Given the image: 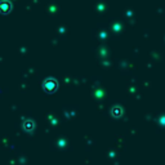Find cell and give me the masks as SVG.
Listing matches in <instances>:
<instances>
[{
  "instance_id": "3957f363",
  "label": "cell",
  "mask_w": 165,
  "mask_h": 165,
  "mask_svg": "<svg viewBox=\"0 0 165 165\" xmlns=\"http://www.w3.org/2000/svg\"><path fill=\"white\" fill-rule=\"evenodd\" d=\"M112 114H114L115 116H120V115H121V110H120L119 107H115V108L112 110Z\"/></svg>"
},
{
  "instance_id": "7a4b0ae2",
  "label": "cell",
  "mask_w": 165,
  "mask_h": 165,
  "mask_svg": "<svg viewBox=\"0 0 165 165\" xmlns=\"http://www.w3.org/2000/svg\"><path fill=\"white\" fill-rule=\"evenodd\" d=\"M0 10L4 12V13H5V12H9L10 10V5L7 2H4V3L0 4Z\"/></svg>"
},
{
  "instance_id": "6da1fadb",
  "label": "cell",
  "mask_w": 165,
  "mask_h": 165,
  "mask_svg": "<svg viewBox=\"0 0 165 165\" xmlns=\"http://www.w3.org/2000/svg\"><path fill=\"white\" fill-rule=\"evenodd\" d=\"M56 87H57L56 80H47V81L44 83V88H45L48 92L54 90V89H56Z\"/></svg>"
}]
</instances>
